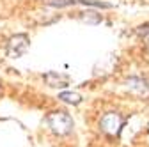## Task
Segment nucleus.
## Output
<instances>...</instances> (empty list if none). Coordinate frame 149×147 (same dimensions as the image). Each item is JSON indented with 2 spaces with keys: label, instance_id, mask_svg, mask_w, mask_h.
Returning <instances> with one entry per match:
<instances>
[{
  "label": "nucleus",
  "instance_id": "obj_8",
  "mask_svg": "<svg viewBox=\"0 0 149 147\" xmlns=\"http://www.w3.org/2000/svg\"><path fill=\"white\" fill-rule=\"evenodd\" d=\"M77 0H46L48 6H53V7H68V6H73Z\"/></svg>",
  "mask_w": 149,
  "mask_h": 147
},
{
  "label": "nucleus",
  "instance_id": "obj_2",
  "mask_svg": "<svg viewBox=\"0 0 149 147\" xmlns=\"http://www.w3.org/2000/svg\"><path fill=\"white\" fill-rule=\"evenodd\" d=\"M124 119L121 117V114L117 112H107L101 119H100V128L101 131H105L110 137H116L121 133V128H123Z\"/></svg>",
  "mask_w": 149,
  "mask_h": 147
},
{
  "label": "nucleus",
  "instance_id": "obj_1",
  "mask_svg": "<svg viewBox=\"0 0 149 147\" xmlns=\"http://www.w3.org/2000/svg\"><path fill=\"white\" fill-rule=\"evenodd\" d=\"M46 122L50 126V130L59 137H64V135L73 131V119L68 112H62V110L50 112L46 115Z\"/></svg>",
  "mask_w": 149,
  "mask_h": 147
},
{
  "label": "nucleus",
  "instance_id": "obj_6",
  "mask_svg": "<svg viewBox=\"0 0 149 147\" xmlns=\"http://www.w3.org/2000/svg\"><path fill=\"white\" fill-rule=\"evenodd\" d=\"M59 99L64 101V103H69V105H78L82 101V96L77 94V92H61Z\"/></svg>",
  "mask_w": 149,
  "mask_h": 147
},
{
  "label": "nucleus",
  "instance_id": "obj_10",
  "mask_svg": "<svg viewBox=\"0 0 149 147\" xmlns=\"http://www.w3.org/2000/svg\"><path fill=\"white\" fill-rule=\"evenodd\" d=\"M137 34H139V35H149V23L140 25V27L137 28Z\"/></svg>",
  "mask_w": 149,
  "mask_h": 147
},
{
  "label": "nucleus",
  "instance_id": "obj_3",
  "mask_svg": "<svg viewBox=\"0 0 149 147\" xmlns=\"http://www.w3.org/2000/svg\"><path fill=\"white\" fill-rule=\"evenodd\" d=\"M29 46H30V41H29L27 35L25 34H16L7 43V55L11 59H18V57H22L23 53H27Z\"/></svg>",
  "mask_w": 149,
  "mask_h": 147
},
{
  "label": "nucleus",
  "instance_id": "obj_9",
  "mask_svg": "<svg viewBox=\"0 0 149 147\" xmlns=\"http://www.w3.org/2000/svg\"><path fill=\"white\" fill-rule=\"evenodd\" d=\"M80 4H84V6H94V7H110L108 4H105V2H96V0H78Z\"/></svg>",
  "mask_w": 149,
  "mask_h": 147
},
{
  "label": "nucleus",
  "instance_id": "obj_5",
  "mask_svg": "<svg viewBox=\"0 0 149 147\" xmlns=\"http://www.w3.org/2000/svg\"><path fill=\"white\" fill-rule=\"evenodd\" d=\"M45 82H46L50 87H66V85H68V76L52 71V73H48V75L45 76Z\"/></svg>",
  "mask_w": 149,
  "mask_h": 147
},
{
  "label": "nucleus",
  "instance_id": "obj_4",
  "mask_svg": "<svg viewBox=\"0 0 149 147\" xmlns=\"http://www.w3.org/2000/svg\"><path fill=\"white\" fill-rule=\"evenodd\" d=\"M128 89L132 90V92H135V94H139V96H146V94H149V87H147V83L142 80V78H130L128 82Z\"/></svg>",
  "mask_w": 149,
  "mask_h": 147
},
{
  "label": "nucleus",
  "instance_id": "obj_7",
  "mask_svg": "<svg viewBox=\"0 0 149 147\" xmlns=\"http://www.w3.org/2000/svg\"><path fill=\"white\" fill-rule=\"evenodd\" d=\"M82 16V20L84 21H87V23H100L101 21V16L100 14H96V12H92V11H87V12H80Z\"/></svg>",
  "mask_w": 149,
  "mask_h": 147
}]
</instances>
